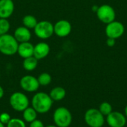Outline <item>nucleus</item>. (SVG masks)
<instances>
[{"label": "nucleus", "mask_w": 127, "mask_h": 127, "mask_svg": "<svg viewBox=\"0 0 127 127\" xmlns=\"http://www.w3.org/2000/svg\"><path fill=\"white\" fill-rule=\"evenodd\" d=\"M13 35L14 36V37L18 41L19 43L30 41V40L31 39V37H32L31 29L26 28L24 25L16 28L15 29Z\"/></svg>", "instance_id": "nucleus-14"}, {"label": "nucleus", "mask_w": 127, "mask_h": 127, "mask_svg": "<svg viewBox=\"0 0 127 127\" xmlns=\"http://www.w3.org/2000/svg\"><path fill=\"white\" fill-rule=\"evenodd\" d=\"M38 66V60L33 55L26 58H24L22 62L23 68L28 72L33 71Z\"/></svg>", "instance_id": "nucleus-17"}, {"label": "nucleus", "mask_w": 127, "mask_h": 127, "mask_svg": "<svg viewBox=\"0 0 127 127\" xmlns=\"http://www.w3.org/2000/svg\"><path fill=\"white\" fill-rule=\"evenodd\" d=\"M6 126L7 127H26L25 121L19 118H11Z\"/></svg>", "instance_id": "nucleus-23"}, {"label": "nucleus", "mask_w": 127, "mask_h": 127, "mask_svg": "<svg viewBox=\"0 0 127 127\" xmlns=\"http://www.w3.org/2000/svg\"><path fill=\"white\" fill-rule=\"evenodd\" d=\"M9 103L13 110L16 112H23L29 106V99L22 92H14L10 97Z\"/></svg>", "instance_id": "nucleus-6"}, {"label": "nucleus", "mask_w": 127, "mask_h": 127, "mask_svg": "<svg viewBox=\"0 0 127 127\" xmlns=\"http://www.w3.org/2000/svg\"><path fill=\"white\" fill-rule=\"evenodd\" d=\"M49 95L53 101H60L65 97L66 91L63 87L57 86L51 89Z\"/></svg>", "instance_id": "nucleus-16"}, {"label": "nucleus", "mask_w": 127, "mask_h": 127, "mask_svg": "<svg viewBox=\"0 0 127 127\" xmlns=\"http://www.w3.org/2000/svg\"><path fill=\"white\" fill-rule=\"evenodd\" d=\"M33 48L34 46L30 42H23V43H19L18 46V49H17V54L24 58L31 57L33 55Z\"/></svg>", "instance_id": "nucleus-15"}, {"label": "nucleus", "mask_w": 127, "mask_h": 127, "mask_svg": "<svg viewBox=\"0 0 127 127\" xmlns=\"http://www.w3.org/2000/svg\"><path fill=\"white\" fill-rule=\"evenodd\" d=\"M72 30L71 24L66 19H60L54 25V32L59 37L68 36Z\"/></svg>", "instance_id": "nucleus-11"}, {"label": "nucleus", "mask_w": 127, "mask_h": 127, "mask_svg": "<svg viewBox=\"0 0 127 127\" xmlns=\"http://www.w3.org/2000/svg\"><path fill=\"white\" fill-rule=\"evenodd\" d=\"M19 85L23 91L29 93L36 92L40 86L37 78L32 75H25L22 76L19 81Z\"/></svg>", "instance_id": "nucleus-9"}, {"label": "nucleus", "mask_w": 127, "mask_h": 127, "mask_svg": "<svg viewBox=\"0 0 127 127\" xmlns=\"http://www.w3.org/2000/svg\"><path fill=\"white\" fill-rule=\"evenodd\" d=\"M37 79L40 86H48L51 84L52 81V77L48 73L44 72L39 75Z\"/></svg>", "instance_id": "nucleus-20"}, {"label": "nucleus", "mask_w": 127, "mask_h": 127, "mask_svg": "<svg viewBox=\"0 0 127 127\" xmlns=\"http://www.w3.org/2000/svg\"><path fill=\"white\" fill-rule=\"evenodd\" d=\"M35 35L41 40H47L53 36L54 24L48 20H42L37 22L33 28Z\"/></svg>", "instance_id": "nucleus-5"}, {"label": "nucleus", "mask_w": 127, "mask_h": 127, "mask_svg": "<svg viewBox=\"0 0 127 127\" xmlns=\"http://www.w3.org/2000/svg\"><path fill=\"white\" fill-rule=\"evenodd\" d=\"M14 9L13 0H0V18L8 19L13 13Z\"/></svg>", "instance_id": "nucleus-12"}, {"label": "nucleus", "mask_w": 127, "mask_h": 127, "mask_svg": "<svg viewBox=\"0 0 127 127\" xmlns=\"http://www.w3.org/2000/svg\"><path fill=\"white\" fill-rule=\"evenodd\" d=\"M106 124L109 127H124L127 124V117L120 112H112L106 118Z\"/></svg>", "instance_id": "nucleus-10"}, {"label": "nucleus", "mask_w": 127, "mask_h": 127, "mask_svg": "<svg viewBox=\"0 0 127 127\" xmlns=\"http://www.w3.org/2000/svg\"><path fill=\"white\" fill-rule=\"evenodd\" d=\"M57 127L56 125L54 126V125H50V126H48V127Z\"/></svg>", "instance_id": "nucleus-30"}, {"label": "nucleus", "mask_w": 127, "mask_h": 127, "mask_svg": "<svg viewBox=\"0 0 127 127\" xmlns=\"http://www.w3.org/2000/svg\"><path fill=\"white\" fill-rule=\"evenodd\" d=\"M96 15L98 19L104 24H108L116 18V13L115 9L109 4H102L98 7L96 11Z\"/></svg>", "instance_id": "nucleus-7"}, {"label": "nucleus", "mask_w": 127, "mask_h": 127, "mask_svg": "<svg viewBox=\"0 0 127 127\" xmlns=\"http://www.w3.org/2000/svg\"><path fill=\"white\" fill-rule=\"evenodd\" d=\"M37 22L38 21L36 16L31 15V14L25 15L22 18V25L29 29H33L35 26L36 25Z\"/></svg>", "instance_id": "nucleus-19"}, {"label": "nucleus", "mask_w": 127, "mask_h": 127, "mask_svg": "<svg viewBox=\"0 0 127 127\" xmlns=\"http://www.w3.org/2000/svg\"><path fill=\"white\" fill-rule=\"evenodd\" d=\"M115 39L114 38H111V37H107L106 40V45L109 47H112L115 45Z\"/></svg>", "instance_id": "nucleus-26"}, {"label": "nucleus", "mask_w": 127, "mask_h": 127, "mask_svg": "<svg viewBox=\"0 0 127 127\" xmlns=\"http://www.w3.org/2000/svg\"><path fill=\"white\" fill-rule=\"evenodd\" d=\"M22 112H23V114H22L23 120L27 123L30 124L31 122H32V121H33L34 120L36 119L37 112H36V110L33 107H29L28 106Z\"/></svg>", "instance_id": "nucleus-18"}, {"label": "nucleus", "mask_w": 127, "mask_h": 127, "mask_svg": "<svg viewBox=\"0 0 127 127\" xmlns=\"http://www.w3.org/2000/svg\"><path fill=\"white\" fill-rule=\"evenodd\" d=\"M10 28V24L7 19L0 18V35L7 34Z\"/></svg>", "instance_id": "nucleus-21"}, {"label": "nucleus", "mask_w": 127, "mask_h": 127, "mask_svg": "<svg viewBox=\"0 0 127 127\" xmlns=\"http://www.w3.org/2000/svg\"></svg>", "instance_id": "nucleus-33"}, {"label": "nucleus", "mask_w": 127, "mask_h": 127, "mask_svg": "<svg viewBox=\"0 0 127 127\" xmlns=\"http://www.w3.org/2000/svg\"><path fill=\"white\" fill-rule=\"evenodd\" d=\"M0 78H1V73H0Z\"/></svg>", "instance_id": "nucleus-32"}, {"label": "nucleus", "mask_w": 127, "mask_h": 127, "mask_svg": "<svg viewBox=\"0 0 127 127\" xmlns=\"http://www.w3.org/2000/svg\"><path fill=\"white\" fill-rule=\"evenodd\" d=\"M53 102L49 94L45 92H38L32 97L31 106L37 113L45 114L51 110Z\"/></svg>", "instance_id": "nucleus-1"}, {"label": "nucleus", "mask_w": 127, "mask_h": 127, "mask_svg": "<svg viewBox=\"0 0 127 127\" xmlns=\"http://www.w3.org/2000/svg\"><path fill=\"white\" fill-rule=\"evenodd\" d=\"M124 115H125V116L127 117V105L126 106L125 109H124Z\"/></svg>", "instance_id": "nucleus-29"}, {"label": "nucleus", "mask_w": 127, "mask_h": 127, "mask_svg": "<svg viewBox=\"0 0 127 127\" xmlns=\"http://www.w3.org/2000/svg\"><path fill=\"white\" fill-rule=\"evenodd\" d=\"M29 127H44L43 123H42L41 121L36 119V120H34L33 121H32V122H31V123H30V126H29Z\"/></svg>", "instance_id": "nucleus-25"}, {"label": "nucleus", "mask_w": 127, "mask_h": 127, "mask_svg": "<svg viewBox=\"0 0 127 127\" xmlns=\"http://www.w3.org/2000/svg\"><path fill=\"white\" fill-rule=\"evenodd\" d=\"M98 7L99 6H97V5H93L92 6V11H94V12H95L96 13V11L97 10V9H98Z\"/></svg>", "instance_id": "nucleus-28"}, {"label": "nucleus", "mask_w": 127, "mask_h": 127, "mask_svg": "<svg viewBox=\"0 0 127 127\" xmlns=\"http://www.w3.org/2000/svg\"><path fill=\"white\" fill-rule=\"evenodd\" d=\"M4 94V89H3V88L0 85V99H1V98L3 97Z\"/></svg>", "instance_id": "nucleus-27"}, {"label": "nucleus", "mask_w": 127, "mask_h": 127, "mask_svg": "<svg viewBox=\"0 0 127 127\" xmlns=\"http://www.w3.org/2000/svg\"><path fill=\"white\" fill-rule=\"evenodd\" d=\"M99 111L102 113L103 115L107 116L112 112V105L108 102H103L99 106Z\"/></svg>", "instance_id": "nucleus-22"}, {"label": "nucleus", "mask_w": 127, "mask_h": 127, "mask_svg": "<svg viewBox=\"0 0 127 127\" xmlns=\"http://www.w3.org/2000/svg\"><path fill=\"white\" fill-rule=\"evenodd\" d=\"M125 31V27L124 24L119 21L114 20L106 24L105 28V33L107 37L114 38L115 40L123 36Z\"/></svg>", "instance_id": "nucleus-8"}, {"label": "nucleus", "mask_w": 127, "mask_h": 127, "mask_svg": "<svg viewBox=\"0 0 127 127\" xmlns=\"http://www.w3.org/2000/svg\"><path fill=\"white\" fill-rule=\"evenodd\" d=\"M53 120L58 127H68L72 122V115L65 107L57 108L53 115Z\"/></svg>", "instance_id": "nucleus-3"}, {"label": "nucleus", "mask_w": 127, "mask_h": 127, "mask_svg": "<svg viewBox=\"0 0 127 127\" xmlns=\"http://www.w3.org/2000/svg\"><path fill=\"white\" fill-rule=\"evenodd\" d=\"M0 127H4V125L3 124H1V123L0 122Z\"/></svg>", "instance_id": "nucleus-31"}, {"label": "nucleus", "mask_w": 127, "mask_h": 127, "mask_svg": "<svg viewBox=\"0 0 127 127\" xmlns=\"http://www.w3.org/2000/svg\"><path fill=\"white\" fill-rule=\"evenodd\" d=\"M50 46L45 42H39L34 46L33 56L39 61L46 58L50 53Z\"/></svg>", "instance_id": "nucleus-13"}, {"label": "nucleus", "mask_w": 127, "mask_h": 127, "mask_svg": "<svg viewBox=\"0 0 127 127\" xmlns=\"http://www.w3.org/2000/svg\"><path fill=\"white\" fill-rule=\"evenodd\" d=\"M19 43L13 35L7 33L0 35V52L6 56H12L17 53Z\"/></svg>", "instance_id": "nucleus-2"}, {"label": "nucleus", "mask_w": 127, "mask_h": 127, "mask_svg": "<svg viewBox=\"0 0 127 127\" xmlns=\"http://www.w3.org/2000/svg\"><path fill=\"white\" fill-rule=\"evenodd\" d=\"M105 116L97 109H89L84 115V121L89 127H102L104 125Z\"/></svg>", "instance_id": "nucleus-4"}, {"label": "nucleus", "mask_w": 127, "mask_h": 127, "mask_svg": "<svg viewBox=\"0 0 127 127\" xmlns=\"http://www.w3.org/2000/svg\"><path fill=\"white\" fill-rule=\"evenodd\" d=\"M10 119H11V117L8 113L3 112L0 115V122L3 124L4 125H7L8 122L10 121Z\"/></svg>", "instance_id": "nucleus-24"}]
</instances>
